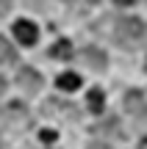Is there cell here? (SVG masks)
Returning <instances> with one entry per match:
<instances>
[{"label": "cell", "instance_id": "obj_3", "mask_svg": "<svg viewBox=\"0 0 147 149\" xmlns=\"http://www.w3.org/2000/svg\"><path fill=\"white\" fill-rule=\"evenodd\" d=\"M14 36H17V42H20V44L31 47V44H36L39 31H36V25H33L31 19H17L14 22Z\"/></svg>", "mask_w": 147, "mask_h": 149}, {"label": "cell", "instance_id": "obj_8", "mask_svg": "<svg viewBox=\"0 0 147 149\" xmlns=\"http://www.w3.org/2000/svg\"><path fill=\"white\" fill-rule=\"evenodd\" d=\"M14 61H17V50H14V44H8L3 36H0V66L14 64Z\"/></svg>", "mask_w": 147, "mask_h": 149}, {"label": "cell", "instance_id": "obj_18", "mask_svg": "<svg viewBox=\"0 0 147 149\" xmlns=\"http://www.w3.org/2000/svg\"><path fill=\"white\" fill-rule=\"evenodd\" d=\"M0 146H3V144H0Z\"/></svg>", "mask_w": 147, "mask_h": 149}, {"label": "cell", "instance_id": "obj_16", "mask_svg": "<svg viewBox=\"0 0 147 149\" xmlns=\"http://www.w3.org/2000/svg\"><path fill=\"white\" fill-rule=\"evenodd\" d=\"M89 149H106V146H89Z\"/></svg>", "mask_w": 147, "mask_h": 149}, {"label": "cell", "instance_id": "obj_11", "mask_svg": "<svg viewBox=\"0 0 147 149\" xmlns=\"http://www.w3.org/2000/svg\"><path fill=\"white\" fill-rule=\"evenodd\" d=\"M11 11V0H0V17H6Z\"/></svg>", "mask_w": 147, "mask_h": 149}, {"label": "cell", "instance_id": "obj_5", "mask_svg": "<svg viewBox=\"0 0 147 149\" xmlns=\"http://www.w3.org/2000/svg\"><path fill=\"white\" fill-rule=\"evenodd\" d=\"M81 61L86 66H92V69H97V72L106 69V53H103V50H97V47H86L81 53Z\"/></svg>", "mask_w": 147, "mask_h": 149}, {"label": "cell", "instance_id": "obj_4", "mask_svg": "<svg viewBox=\"0 0 147 149\" xmlns=\"http://www.w3.org/2000/svg\"><path fill=\"white\" fill-rule=\"evenodd\" d=\"M125 108L131 111V116L142 119V122H147V102L142 97V91H131V94L125 97Z\"/></svg>", "mask_w": 147, "mask_h": 149}, {"label": "cell", "instance_id": "obj_1", "mask_svg": "<svg viewBox=\"0 0 147 149\" xmlns=\"http://www.w3.org/2000/svg\"><path fill=\"white\" fill-rule=\"evenodd\" d=\"M114 39L122 44V47H136L144 39V22L136 19V17H122L114 25Z\"/></svg>", "mask_w": 147, "mask_h": 149}, {"label": "cell", "instance_id": "obj_17", "mask_svg": "<svg viewBox=\"0 0 147 149\" xmlns=\"http://www.w3.org/2000/svg\"><path fill=\"white\" fill-rule=\"evenodd\" d=\"M89 3H94V0H89Z\"/></svg>", "mask_w": 147, "mask_h": 149}, {"label": "cell", "instance_id": "obj_10", "mask_svg": "<svg viewBox=\"0 0 147 149\" xmlns=\"http://www.w3.org/2000/svg\"><path fill=\"white\" fill-rule=\"evenodd\" d=\"M6 119H11V122L22 119V122H25V119H28V113H25V105H20V102H11V105H6Z\"/></svg>", "mask_w": 147, "mask_h": 149}, {"label": "cell", "instance_id": "obj_15", "mask_svg": "<svg viewBox=\"0 0 147 149\" xmlns=\"http://www.w3.org/2000/svg\"><path fill=\"white\" fill-rule=\"evenodd\" d=\"M139 149H147V138H144V141H142V144H139Z\"/></svg>", "mask_w": 147, "mask_h": 149}, {"label": "cell", "instance_id": "obj_2", "mask_svg": "<svg viewBox=\"0 0 147 149\" xmlns=\"http://www.w3.org/2000/svg\"><path fill=\"white\" fill-rule=\"evenodd\" d=\"M17 83H20L28 94H36V91L44 86V80H42V74L33 69V66H22V69L17 72Z\"/></svg>", "mask_w": 147, "mask_h": 149}, {"label": "cell", "instance_id": "obj_14", "mask_svg": "<svg viewBox=\"0 0 147 149\" xmlns=\"http://www.w3.org/2000/svg\"><path fill=\"white\" fill-rule=\"evenodd\" d=\"M133 0H117V6H131Z\"/></svg>", "mask_w": 147, "mask_h": 149}, {"label": "cell", "instance_id": "obj_13", "mask_svg": "<svg viewBox=\"0 0 147 149\" xmlns=\"http://www.w3.org/2000/svg\"><path fill=\"white\" fill-rule=\"evenodd\" d=\"M6 91V80H3V74H0V94Z\"/></svg>", "mask_w": 147, "mask_h": 149}, {"label": "cell", "instance_id": "obj_12", "mask_svg": "<svg viewBox=\"0 0 147 149\" xmlns=\"http://www.w3.org/2000/svg\"><path fill=\"white\" fill-rule=\"evenodd\" d=\"M39 138H42V141H56V133H53V130H42Z\"/></svg>", "mask_w": 147, "mask_h": 149}, {"label": "cell", "instance_id": "obj_7", "mask_svg": "<svg viewBox=\"0 0 147 149\" xmlns=\"http://www.w3.org/2000/svg\"><path fill=\"white\" fill-rule=\"evenodd\" d=\"M56 83H58L61 91H75L78 86H81V77H78L75 72H64V74H58V80H56Z\"/></svg>", "mask_w": 147, "mask_h": 149}, {"label": "cell", "instance_id": "obj_6", "mask_svg": "<svg viewBox=\"0 0 147 149\" xmlns=\"http://www.w3.org/2000/svg\"><path fill=\"white\" fill-rule=\"evenodd\" d=\"M103 102H106V97H103V91L100 88H89V97H86V108L92 113H103Z\"/></svg>", "mask_w": 147, "mask_h": 149}, {"label": "cell", "instance_id": "obj_9", "mask_svg": "<svg viewBox=\"0 0 147 149\" xmlns=\"http://www.w3.org/2000/svg\"><path fill=\"white\" fill-rule=\"evenodd\" d=\"M50 55H53V58H61V61H67L72 55V44L67 42V39H61V42H56L53 47H50Z\"/></svg>", "mask_w": 147, "mask_h": 149}]
</instances>
